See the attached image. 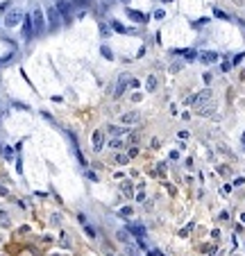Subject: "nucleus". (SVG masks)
I'll list each match as a JSON object with an SVG mask.
<instances>
[{
  "instance_id": "11",
  "label": "nucleus",
  "mask_w": 245,
  "mask_h": 256,
  "mask_svg": "<svg viewBox=\"0 0 245 256\" xmlns=\"http://www.w3.org/2000/svg\"><path fill=\"white\" fill-rule=\"evenodd\" d=\"M200 59H202L204 63H213L216 59H218V55H216V52H202V55H200Z\"/></svg>"
},
{
  "instance_id": "18",
  "label": "nucleus",
  "mask_w": 245,
  "mask_h": 256,
  "mask_svg": "<svg viewBox=\"0 0 245 256\" xmlns=\"http://www.w3.org/2000/svg\"><path fill=\"white\" fill-rule=\"evenodd\" d=\"M111 27H114V30H118V32H127V30H125V27H122V25H120V23H116V21L111 23Z\"/></svg>"
},
{
  "instance_id": "15",
  "label": "nucleus",
  "mask_w": 245,
  "mask_h": 256,
  "mask_svg": "<svg viewBox=\"0 0 245 256\" xmlns=\"http://www.w3.org/2000/svg\"><path fill=\"white\" fill-rule=\"evenodd\" d=\"M109 147H114V150H120V147H122V141H120V138H114V141L109 143Z\"/></svg>"
},
{
  "instance_id": "5",
  "label": "nucleus",
  "mask_w": 245,
  "mask_h": 256,
  "mask_svg": "<svg viewBox=\"0 0 245 256\" xmlns=\"http://www.w3.org/2000/svg\"><path fill=\"white\" fill-rule=\"evenodd\" d=\"M127 231H130V236H136V240L143 245V240H145V229L141 224H130L127 227Z\"/></svg>"
},
{
  "instance_id": "20",
  "label": "nucleus",
  "mask_w": 245,
  "mask_h": 256,
  "mask_svg": "<svg viewBox=\"0 0 245 256\" xmlns=\"http://www.w3.org/2000/svg\"><path fill=\"white\" fill-rule=\"evenodd\" d=\"M243 57H245L243 52H238V55H234V59H231V61H234V63H241V59H243Z\"/></svg>"
},
{
  "instance_id": "4",
  "label": "nucleus",
  "mask_w": 245,
  "mask_h": 256,
  "mask_svg": "<svg viewBox=\"0 0 245 256\" xmlns=\"http://www.w3.org/2000/svg\"><path fill=\"white\" fill-rule=\"evenodd\" d=\"M45 14H48V27H50V30H55V27L59 25V11H57L55 7H48V9H45Z\"/></svg>"
},
{
  "instance_id": "10",
  "label": "nucleus",
  "mask_w": 245,
  "mask_h": 256,
  "mask_svg": "<svg viewBox=\"0 0 245 256\" xmlns=\"http://www.w3.org/2000/svg\"><path fill=\"white\" fill-rule=\"evenodd\" d=\"M127 16H130V18H134V21H138V23H148V16H145V14H141V11L127 9Z\"/></svg>"
},
{
  "instance_id": "17",
  "label": "nucleus",
  "mask_w": 245,
  "mask_h": 256,
  "mask_svg": "<svg viewBox=\"0 0 245 256\" xmlns=\"http://www.w3.org/2000/svg\"><path fill=\"white\" fill-rule=\"evenodd\" d=\"M109 132H111V134H116V136H120V134H125V129H122V127H109Z\"/></svg>"
},
{
  "instance_id": "12",
  "label": "nucleus",
  "mask_w": 245,
  "mask_h": 256,
  "mask_svg": "<svg viewBox=\"0 0 245 256\" xmlns=\"http://www.w3.org/2000/svg\"><path fill=\"white\" fill-rule=\"evenodd\" d=\"M122 123H136V120H138V113L136 111H130V113H122Z\"/></svg>"
},
{
  "instance_id": "14",
  "label": "nucleus",
  "mask_w": 245,
  "mask_h": 256,
  "mask_svg": "<svg viewBox=\"0 0 245 256\" xmlns=\"http://www.w3.org/2000/svg\"><path fill=\"white\" fill-rule=\"evenodd\" d=\"M154 86H157V79H154V75H150L148 77V91H154Z\"/></svg>"
},
{
  "instance_id": "24",
  "label": "nucleus",
  "mask_w": 245,
  "mask_h": 256,
  "mask_svg": "<svg viewBox=\"0 0 245 256\" xmlns=\"http://www.w3.org/2000/svg\"><path fill=\"white\" fill-rule=\"evenodd\" d=\"M122 190H125V193L130 195V193H132V186H130V184H122Z\"/></svg>"
},
{
  "instance_id": "16",
  "label": "nucleus",
  "mask_w": 245,
  "mask_h": 256,
  "mask_svg": "<svg viewBox=\"0 0 245 256\" xmlns=\"http://www.w3.org/2000/svg\"><path fill=\"white\" fill-rule=\"evenodd\" d=\"M100 50H102V55H104V57H107V59H114V52H111V50H109V48H107V45H102V48H100Z\"/></svg>"
},
{
  "instance_id": "3",
  "label": "nucleus",
  "mask_w": 245,
  "mask_h": 256,
  "mask_svg": "<svg viewBox=\"0 0 245 256\" xmlns=\"http://www.w3.org/2000/svg\"><path fill=\"white\" fill-rule=\"evenodd\" d=\"M23 39L25 41H32V36H34V25H32V18L30 16H23Z\"/></svg>"
},
{
  "instance_id": "2",
  "label": "nucleus",
  "mask_w": 245,
  "mask_h": 256,
  "mask_svg": "<svg viewBox=\"0 0 245 256\" xmlns=\"http://www.w3.org/2000/svg\"><path fill=\"white\" fill-rule=\"evenodd\" d=\"M21 21H23V9H18V7H11V9H7V14H5V25H7V27H14V25H18Z\"/></svg>"
},
{
  "instance_id": "21",
  "label": "nucleus",
  "mask_w": 245,
  "mask_h": 256,
  "mask_svg": "<svg viewBox=\"0 0 245 256\" xmlns=\"http://www.w3.org/2000/svg\"><path fill=\"white\" fill-rule=\"evenodd\" d=\"M73 5H77V7H84V5H89V0H73Z\"/></svg>"
},
{
  "instance_id": "7",
  "label": "nucleus",
  "mask_w": 245,
  "mask_h": 256,
  "mask_svg": "<svg viewBox=\"0 0 245 256\" xmlns=\"http://www.w3.org/2000/svg\"><path fill=\"white\" fill-rule=\"evenodd\" d=\"M55 9L59 11V16H66V18H68V11H71V2H68V0H57Z\"/></svg>"
},
{
  "instance_id": "27",
  "label": "nucleus",
  "mask_w": 245,
  "mask_h": 256,
  "mask_svg": "<svg viewBox=\"0 0 245 256\" xmlns=\"http://www.w3.org/2000/svg\"><path fill=\"white\" fill-rule=\"evenodd\" d=\"M243 147H245V145H243Z\"/></svg>"
},
{
  "instance_id": "9",
  "label": "nucleus",
  "mask_w": 245,
  "mask_h": 256,
  "mask_svg": "<svg viewBox=\"0 0 245 256\" xmlns=\"http://www.w3.org/2000/svg\"><path fill=\"white\" fill-rule=\"evenodd\" d=\"M102 145H104V134L102 132H95V134H93V150L98 152V150H102Z\"/></svg>"
},
{
  "instance_id": "22",
  "label": "nucleus",
  "mask_w": 245,
  "mask_h": 256,
  "mask_svg": "<svg viewBox=\"0 0 245 256\" xmlns=\"http://www.w3.org/2000/svg\"><path fill=\"white\" fill-rule=\"evenodd\" d=\"M0 224H2V227H7V224H9V218H5V215H0Z\"/></svg>"
},
{
  "instance_id": "1",
  "label": "nucleus",
  "mask_w": 245,
  "mask_h": 256,
  "mask_svg": "<svg viewBox=\"0 0 245 256\" xmlns=\"http://www.w3.org/2000/svg\"><path fill=\"white\" fill-rule=\"evenodd\" d=\"M32 25H34V34H41L45 30V21H43V9L41 7H34V11H32Z\"/></svg>"
},
{
  "instance_id": "26",
  "label": "nucleus",
  "mask_w": 245,
  "mask_h": 256,
  "mask_svg": "<svg viewBox=\"0 0 245 256\" xmlns=\"http://www.w3.org/2000/svg\"><path fill=\"white\" fill-rule=\"evenodd\" d=\"M107 256H114V254H107Z\"/></svg>"
},
{
  "instance_id": "8",
  "label": "nucleus",
  "mask_w": 245,
  "mask_h": 256,
  "mask_svg": "<svg viewBox=\"0 0 245 256\" xmlns=\"http://www.w3.org/2000/svg\"><path fill=\"white\" fill-rule=\"evenodd\" d=\"M127 86H130V77H127V75H120V82H118V86H116L114 95H116V97H118V95H122Z\"/></svg>"
},
{
  "instance_id": "25",
  "label": "nucleus",
  "mask_w": 245,
  "mask_h": 256,
  "mask_svg": "<svg viewBox=\"0 0 245 256\" xmlns=\"http://www.w3.org/2000/svg\"><path fill=\"white\" fill-rule=\"evenodd\" d=\"M243 141H245V132H243Z\"/></svg>"
},
{
  "instance_id": "19",
  "label": "nucleus",
  "mask_w": 245,
  "mask_h": 256,
  "mask_svg": "<svg viewBox=\"0 0 245 256\" xmlns=\"http://www.w3.org/2000/svg\"><path fill=\"white\" fill-rule=\"evenodd\" d=\"M148 256H163V252H161V249H150Z\"/></svg>"
},
{
  "instance_id": "6",
  "label": "nucleus",
  "mask_w": 245,
  "mask_h": 256,
  "mask_svg": "<svg viewBox=\"0 0 245 256\" xmlns=\"http://www.w3.org/2000/svg\"><path fill=\"white\" fill-rule=\"evenodd\" d=\"M211 100V91L209 89H204V91H200L197 95H193V104H197V107H202L204 102H209Z\"/></svg>"
},
{
  "instance_id": "13",
  "label": "nucleus",
  "mask_w": 245,
  "mask_h": 256,
  "mask_svg": "<svg viewBox=\"0 0 245 256\" xmlns=\"http://www.w3.org/2000/svg\"><path fill=\"white\" fill-rule=\"evenodd\" d=\"M118 240H120V243H130V231L120 229V231H118Z\"/></svg>"
},
{
  "instance_id": "23",
  "label": "nucleus",
  "mask_w": 245,
  "mask_h": 256,
  "mask_svg": "<svg viewBox=\"0 0 245 256\" xmlns=\"http://www.w3.org/2000/svg\"><path fill=\"white\" fill-rule=\"evenodd\" d=\"M120 213H122V215H130V213H132V208H130V206H122V208H120Z\"/></svg>"
}]
</instances>
